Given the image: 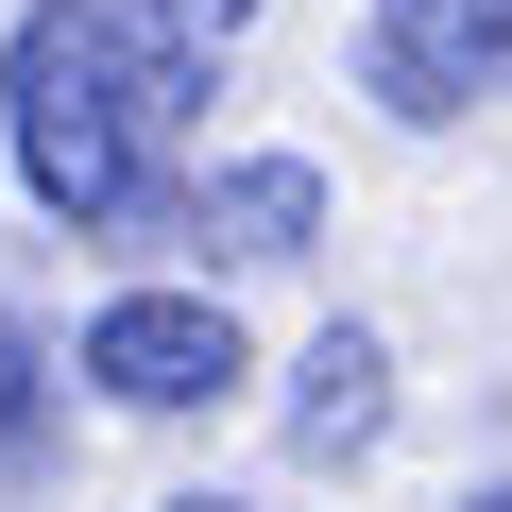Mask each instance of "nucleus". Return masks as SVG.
<instances>
[{
	"mask_svg": "<svg viewBox=\"0 0 512 512\" xmlns=\"http://www.w3.org/2000/svg\"><path fill=\"white\" fill-rule=\"evenodd\" d=\"M69 376H86L103 410H222V393H239V325H222L205 291H120Z\"/></svg>",
	"mask_w": 512,
	"mask_h": 512,
	"instance_id": "3",
	"label": "nucleus"
},
{
	"mask_svg": "<svg viewBox=\"0 0 512 512\" xmlns=\"http://www.w3.org/2000/svg\"><path fill=\"white\" fill-rule=\"evenodd\" d=\"M461 512H512V478H478V495H461Z\"/></svg>",
	"mask_w": 512,
	"mask_h": 512,
	"instance_id": "7",
	"label": "nucleus"
},
{
	"mask_svg": "<svg viewBox=\"0 0 512 512\" xmlns=\"http://www.w3.org/2000/svg\"><path fill=\"white\" fill-rule=\"evenodd\" d=\"M52 427H69V376H52V342L0 308V495H35L52 478Z\"/></svg>",
	"mask_w": 512,
	"mask_h": 512,
	"instance_id": "6",
	"label": "nucleus"
},
{
	"mask_svg": "<svg viewBox=\"0 0 512 512\" xmlns=\"http://www.w3.org/2000/svg\"><path fill=\"white\" fill-rule=\"evenodd\" d=\"M359 86L393 120H495L512 103V0H376L359 18Z\"/></svg>",
	"mask_w": 512,
	"mask_h": 512,
	"instance_id": "2",
	"label": "nucleus"
},
{
	"mask_svg": "<svg viewBox=\"0 0 512 512\" xmlns=\"http://www.w3.org/2000/svg\"><path fill=\"white\" fill-rule=\"evenodd\" d=\"M171 512H239V495H171Z\"/></svg>",
	"mask_w": 512,
	"mask_h": 512,
	"instance_id": "8",
	"label": "nucleus"
},
{
	"mask_svg": "<svg viewBox=\"0 0 512 512\" xmlns=\"http://www.w3.org/2000/svg\"><path fill=\"white\" fill-rule=\"evenodd\" d=\"M376 427H393V342L376 325H325L291 359V461H376Z\"/></svg>",
	"mask_w": 512,
	"mask_h": 512,
	"instance_id": "5",
	"label": "nucleus"
},
{
	"mask_svg": "<svg viewBox=\"0 0 512 512\" xmlns=\"http://www.w3.org/2000/svg\"><path fill=\"white\" fill-rule=\"evenodd\" d=\"M256 0H35L0 35V137L69 239H171L188 222V103L239 52Z\"/></svg>",
	"mask_w": 512,
	"mask_h": 512,
	"instance_id": "1",
	"label": "nucleus"
},
{
	"mask_svg": "<svg viewBox=\"0 0 512 512\" xmlns=\"http://www.w3.org/2000/svg\"><path fill=\"white\" fill-rule=\"evenodd\" d=\"M171 239L239 256V274H274V256L325 239V171H308V154H222V171H188V222H171Z\"/></svg>",
	"mask_w": 512,
	"mask_h": 512,
	"instance_id": "4",
	"label": "nucleus"
}]
</instances>
